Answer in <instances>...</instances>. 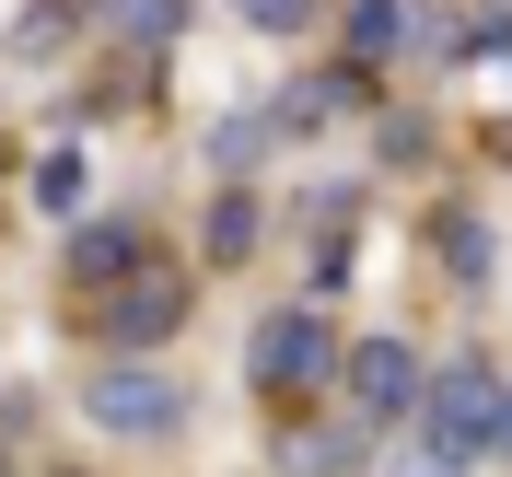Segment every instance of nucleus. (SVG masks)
Returning a JSON list of instances; mask_svg holds the SVG:
<instances>
[{"label": "nucleus", "instance_id": "1", "mask_svg": "<svg viewBox=\"0 0 512 477\" xmlns=\"http://www.w3.org/2000/svg\"><path fill=\"white\" fill-rule=\"evenodd\" d=\"M489 443H501V373L466 350V361H443L419 384V466L466 477V466H489Z\"/></svg>", "mask_w": 512, "mask_h": 477}, {"label": "nucleus", "instance_id": "2", "mask_svg": "<svg viewBox=\"0 0 512 477\" xmlns=\"http://www.w3.org/2000/svg\"><path fill=\"white\" fill-rule=\"evenodd\" d=\"M82 419H94L105 443H187L198 396H187V373H163V361H128V350H105L94 373H82Z\"/></svg>", "mask_w": 512, "mask_h": 477}, {"label": "nucleus", "instance_id": "3", "mask_svg": "<svg viewBox=\"0 0 512 477\" xmlns=\"http://www.w3.org/2000/svg\"><path fill=\"white\" fill-rule=\"evenodd\" d=\"M326 315L315 303H280V315H256V338H245V384L256 396H303V384H326Z\"/></svg>", "mask_w": 512, "mask_h": 477}, {"label": "nucleus", "instance_id": "4", "mask_svg": "<svg viewBox=\"0 0 512 477\" xmlns=\"http://www.w3.org/2000/svg\"><path fill=\"white\" fill-rule=\"evenodd\" d=\"M338 361H350L338 384H350L361 419H419V384H431V373H419L408 338H361V350H338Z\"/></svg>", "mask_w": 512, "mask_h": 477}, {"label": "nucleus", "instance_id": "5", "mask_svg": "<svg viewBox=\"0 0 512 477\" xmlns=\"http://www.w3.org/2000/svg\"><path fill=\"white\" fill-rule=\"evenodd\" d=\"M140 256H152V233H140V222H82V233H70V291L140 280Z\"/></svg>", "mask_w": 512, "mask_h": 477}, {"label": "nucleus", "instance_id": "6", "mask_svg": "<svg viewBox=\"0 0 512 477\" xmlns=\"http://www.w3.org/2000/svg\"><path fill=\"white\" fill-rule=\"evenodd\" d=\"M175 315H187V280H152V291H128L117 315H94V350H152Z\"/></svg>", "mask_w": 512, "mask_h": 477}, {"label": "nucleus", "instance_id": "7", "mask_svg": "<svg viewBox=\"0 0 512 477\" xmlns=\"http://www.w3.org/2000/svg\"><path fill=\"white\" fill-rule=\"evenodd\" d=\"M338 35H350V59H396V47H408V0H350V12H338Z\"/></svg>", "mask_w": 512, "mask_h": 477}, {"label": "nucleus", "instance_id": "8", "mask_svg": "<svg viewBox=\"0 0 512 477\" xmlns=\"http://www.w3.org/2000/svg\"><path fill=\"white\" fill-rule=\"evenodd\" d=\"M245 245H256V187H245V175H222V198H210V268H233Z\"/></svg>", "mask_w": 512, "mask_h": 477}, {"label": "nucleus", "instance_id": "9", "mask_svg": "<svg viewBox=\"0 0 512 477\" xmlns=\"http://www.w3.org/2000/svg\"><path fill=\"white\" fill-rule=\"evenodd\" d=\"M94 24L128 35V47H163V35L187 24V0H94Z\"/></svg>", "mask_w": 512, "mask_h": 477}, {"label": "nucleus", "instance_id": "10", "mask_svg": "<svg viewBox=\"0 0 512 477\" xmlns=\"http://www.w3.org/2000/svg\"><path fill=\"white\" fill-rule=\"evenodd\" d=\"M256 35H315V0H233Z\"/></svg>", "mask_w": 512, "mask_h": 477}, {"label": "nucleus", "instance_id": "11", "mask_svg": "<svg viewBox=\"0 0 512 477\" xmlns=\"http://www.w3.org/2000/svg\"><path fill=\"white\" fill-rule=\"evenodd\" d=\"M35 198H47V210H82V152H47V163H35Z\"/></svg>", "mask_w": 512, "mask_h": 477}, {"label": "nucleus", "instance_id": "12", "mask_svg": "<svg viewBox=\"0 0 512 477\" xmlns=\"http://www.w3.org/2000/svg\"><path fill=\"white\" fill-rule=\"evenodd\" d=\"M489 466H512V384H501V443H489Z\"/></svg>", "mask_w": 512, "mask_h": 477}, {"label": "nucleus", "instance_id": "13", "mask_svg": "<svg viewBox=\"0 0 512 477\" xmlns=\"http://www.w3.org/2000/svg\"><path fill=\"white\" fill-rule=\"evenodd\" d=\"M0 477H12V454H0Z\"/></svg>", "mask_w": 512, "mask_h": 477}]
</instances>
